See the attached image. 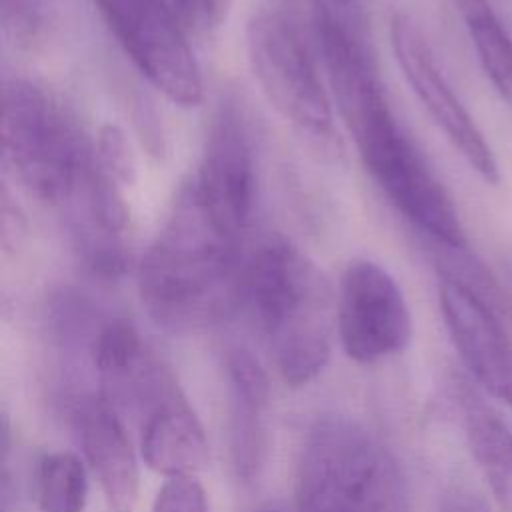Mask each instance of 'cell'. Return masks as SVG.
Listing matches in <instances>:
<instances>
[{"mask_svg": "<svg viewBox=\"0 0 512 512\" xmlns=\"http://www.w3.org/2000/svg\"><path fill=\"white\" fill-rule=\"evenodd\" d=\"M242 242L186 180L138 262V292L148 314L168 330L186 332L240 306Z\"/></svg>", "mask_w": 512, "mask_h": 512, "instance_id": "1", "label": "cell"}, {"mask_svg": "<svg viewBox=\"0 0 512 512\" xmlns=\"http://www.w3.org/2000/svg\"><path fill=\"white\" fill-rule=\"evenodd\" d=\"M240 306L252 314L282 380L312 382L328 364L336 298L324 272L282 236H270L244 260Z\"/></svg>", "mask_w": 512, "mask_h": 512, "instance_id": "2", "label": "cell"}, {"mask_svg": "<svg viewBox=\"0 0 512 512\" xmlns=\"http://www.w3.org/2000/svg\"><path fill=\"white\" fill-rule=\"evenodd\" d=\"M2 154L38 200L66 210L96 170V150L74 114L46 86L8 78L2 88Z\"/></svg>", "mask_w": 512, "mask_h": 512, "instance_id": "3", "label": "cell"}, {"mask_svg": "<svg viewBox=\"0 0 512 512\" xmlns=\"http://www.w3.org/2000/svg\"><path fill=\"white\" fill-rule=\"evenodd\" d=\"M298 512H406L398 462L360 422L326 416L306 434L296 468Z\"/></svg>", "mask_w": 512, "mask_h": 512, "instance_id": "4", "label": "cell"}, {"mask_svg": "<svg viewBox=\"0 0 512 512\" xmlns=\"http://www.w3.org/2000/svg\"><path fill=\"white\" fill-rule=\"evenodd\" d=\"M252 76L290 128L326 156L340 152L334 112L318 66L296 26L280 12H258L246 26Z\"/></svg>", "mask_w": 512, "mask_h": 512, "instance_id": "5", "label": "cell"}, {"mask_svg": "<svg viewBox=\"0 0 512 512\" xmlns=\"http://www.w3.org/2000/svg\"><path fill=\"white\" fill-rule=\"evenodd\" d=\"M116 42L154 90L180 108L202 102L204 82L188 32L166 0H94Z\"/></svg>", "mask_w": 512, "mask_h": 512, "instance_id": "6", "label": "cell"}, {"mask_svg": "<svg viewBox=\"0 0 512 512\" xmlns=\"http://www.w3.org/2000/svg\"><path fill=\"white\" fill-rule=\"evenodd\" d=\"M336 330L344 352L374 364L402 352L412 338V314L394 276L374 260L352 258L336 294Z\"/></svg>", "mask_w": 512, "mask_h": 512, "instance_id": "7", "label": "cell"}, {"mask_svg": "<svg viewBox=\"0 0 512 512\" xmlns=\"http://www.w3.org/2000/svg\"><path fill=\"white\" fill-rule=\"evenodd\" d=\"M358 156L386 198L414 228L448 250H466L464 228L452 198L400 124Z\"/></svg>", "mask_w": 512, "mask_h": 512, "instance_id": "8", "label": "cell"}, {"mask_svg": "<svg viewBox=\"0 0 512 512\" xmlns=\"http://www.w3.org/2000/svg\"><path fill=\"white\" fill-rule=\"evenodd\" d=\"M318 4L314 16L318 52L330 96L356 150L396 124L380 78L354 30L332 10Z\"/></svg>", "mask_w": 512, "mask_h": 512, "instance_id": "9", "label": "cell"}, {"mask_svg": "<svg viewBox=\"0 0 512 512\" xmlns=\"http://www.w3.org/2000/svg\"><path fill=\"white\" fill-rule=\"evenodd\" d=\"M390 46L404 80L434 124L480 178L496 184L500 172L484 134L442 76L418 24L404 12H396L390 20Z\"/></svg>", "mask_w": 512, "mask_h": 512, "instance_id": "10", "label": "cell"}, {"mask_svg": "<svg viewBox=\"0 0 512 512\" xmlns=\"http://www.w3.org/2000/svg\"><path fill=\"white\" fill-rule=\"evenodd\" d=\"M188 182L210 214L244 240L256 204V168L250 134L236 106H222L214 116L198 170Z\"/></svg>", "mask_w": 512, "mask_h": 512, "instance_id": "11", "label": "cell"}, {"mask_svg": "<svg viewBox=\"0 0 512 512\" xmlns=\"http://www.w3.org/2000/svg\"><path fill=\"white\" fill-rule=\"evenodd\" d=\"M438 302L468 372L488 394L512 404V344L494 306L450 274L440 278Z\"/></svg>", "mask_w": 512, "mask_h": 512, "instance_id": "12", "label": "cell"}, {"mask_svg": "<svg viewBox=\"0 0 512 512\" xmlns=\"http://www.w3.org/2000/svg\"><path fill=\"white\" fill-rule=\"evenodd\" d=\"M74 430L110 512H134L138 458L118 410L104 398L82 400L74 410Z\"/></svg>", "mask_w": 512, "mask_h": 512, "instance_id": "13", "label": "cell"}, {"mask_svg": "<svg viewBox=\"0 0 512 512\" xmlns=\"http://www.w3.org/2000/svg\"><path fill=\"white\" fill-rule=\"evenodd\" d=\"M230 386V452L242 482H252L266 456V412L270 402L268 374L258 358L242 348L226 354Z\"/></svg>", "mask_w": 512, "mask_h": 512, "instance_id": "14", "label": "cell"}, {"mask_svg": "<svg viewBox=\"0 0 512 512\" xmlns=\"http://www.w3.org/2000/svg\"><path fill=\"white\" fill-rule=\"evenodd\" d=\"M140 454L150 470L166 478L194 476L206 466L208 440L182 394L162 402L142 418Z\"/></svg>", "mask_w": 512, "mask_h": 512, "instance_id": "15", "label": "cell"}, {"mask_svg": "<svg viewBox=\"0 0 512 512\" xmlns=\"http://www.w3.org/2000/svg\"><path fill=\"white\" fill-rule=\"evenodd\" d=\"M464 430L472 458L496 504L512 512V432L496 414L478 404H466Z\"/></svg>", "mask_w": 512, "mask_h": 512, "instance_id": "16", "label": "cell"}, {"mask_svg": "<svg viewBox=\"0 0 512 512\" xmlns=\"http://www.w3.org/2000/svg\"><path fill=\"white\" fill-rule=\"evenodd\" d=\"M472 40L478 62L498 96L512 110V38L488 0H452Z\"/></svg>", "mask_w": 512, "mask_h": 512, "instance_id": "17", "label": "cell"}, {"mask_svg": "<svg viewBox=\"0 0 512 512\" xmlns=\"http://www.w3.org/2000/svg\"><path fill=\"white\" fill-rule=\"evenodd\" d=\"M34 496L40 512H82L88 500V472L72 452L42 456L34 476Z\"/></svg>", "mask_w": 512, "mask_h": 512, "instance_id": "18", "label": "cell"}, {"mask_svg": "<svg viewBox=\"0 0 512 512\" xmlns=\"http://www.w3.org/2000/svg\"><path fill=\"white\" fill-rule=\"evenodd\" d=\"M96 160L100 168L112 176L118 184H130L134 180L136 162L126 138V132L116 124H104L96 138Z\"/></svg>", "mask_w": 512, "mask_h": 512, "instance_id": "19", "label": "cell"}, {"mask_svg": "<svg viewBox=\"0 0 512 512\" xmlns=\"http://www.w3.org/2000/svg\"><path fill=\"white\" fill-rule=\"evenodd\" d=\"M152 512H208V496L196 476H170L158 488Z\"/></svg>", "mask_w": 512, "mask_h": 512, "instance_id": "20", "label": "cell"}, {"mask_svg": "<svg viewBox=\"0 0 512 512\" xmlns=\"http://www.w3.org/2000/svg\"><path fill=\"white\" fill-rule=\"evenodd\" d=\"M170 6L188 34L210 36L228 20L232 0H170Z\"/></svg>", "mask_w": 512, "mask_h": 512, "instance_id": "21", "label": "cell"}, {"mask_svg": "<svg viewBox=\"0 0 512 512\" xmlns=\"http://www.w3.org/2000/svg\"><path fill=\"white\" fill-rule=\"evenodd\" d=\"M4 32L20 46L38 38L44 28V0H0Z\"/></svg>", "mask_w": 512, "mask_h": 512, "instance_id": "22", "label": "cell"}, {"mask_svg": "<svg viewBox=\"0 0 512 512\" xmlns=\"http://www.w3.org/2000/svg\"><path fill=\"white\" fill-rule=\"evenodd\" d=\"M24 236V218L18 208L10 202L8 190H2V246L10 250L18 246L20 238Z\"/></svg>", "mask_w": 512, "mask_h": 512, "instance_id": "23", "label": "cell"}, {"mask_svg": "<svg viewBox=\"0 0 512 512\" xmlns=\"http://www.w3.org/2000/svg\"><path fill=\"white\" fill-rule=\"evenodd\" d=\"M332 6H344V4H348L350 0H328Z\"/></svg>", "mask_w": 512, "mask_h": 512, "instance_id": "24", "label": "cell"}, {"mask_svg": "<svg viewBox=\"0 0 512 512\" xmlns=\"http://www.w3.org/2000/svg\"><path fill=\"white\" fill-rule=\"evenodd\" d=\"M258 512H280V510H276V508H264V510H258Z\"/></svg>", "mask_w": 512, "mask_h": 512, "instance_id": "25", "label": "cell"}]
</instances>
